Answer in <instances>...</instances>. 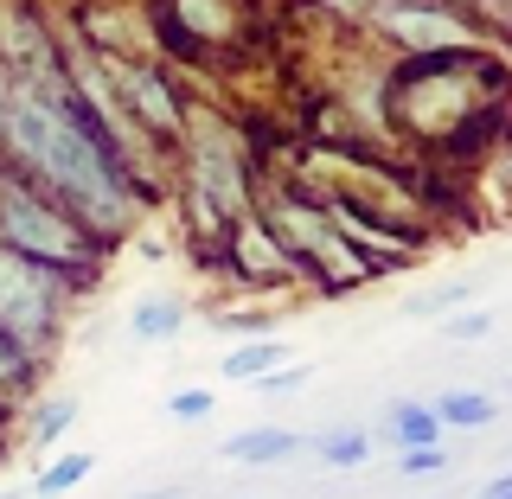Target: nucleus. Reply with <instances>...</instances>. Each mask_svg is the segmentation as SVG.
I'll return each instance as SVG.
<instances>
[{"label":"nucleus","instance_id":"17","mask_svg":"<svg viewBox=\"0 0 512 499\" xmlns=\"http://www.w3.org/2000/svg\"><path fill=\"white\" fill-rule=\"evenodd\" d=\"M455 7L468 13V20H474L480 32H487V39L500 45V52L512 45V0H455Z\"/></svg>","mask_w":512,"mask_h":499},{"label":"nucleus","instance_id":"3","mask_svg":"<svg viewBox=\"0 0 512 499\" xmlns=\"http://www.w3.org/2000/svg\"><path fill=\"white\" fill-rule=\"evenodd\" d=\"M0 250L26 256V263H45L52 276H64L71 288H90L96 269H103V244L77 224L52 192H39L32 180L0 160Z\"/></svg>","mask_w":512,"mask_h":499},{"label":"nucleus","instance_id":"20","mask_svg":"<svg viewBox=\"0 0 512 499\" xmlns=\"http://www.w3.org/2000/svg\"><path fill=\"white\" fill-rule=\"evenodd\" d=\"M397 468H404L410 480H423V474H442L448 455H442V442H429V448H397Z\"/></svg>","mask_w":512,"mask_h":499},{"label":"nucleus","instance_id":"2","mask_svg":"<svg viewBox=\"0 0 512 499\" xmlns=\"http://www.w3.org/2000/svg\"><path fill=\"white\" fill-rule=\"evenodd\" d=\"M384 135L410 141L416 154L461 160V148L480 154V141L500 135L512 103V64L493 45L474 52H410L384 71Z\"/></svg>","mask_w":512,"mask_h":499},{"label":"nucleus","instance_id":"26","mask_svg":"<svg viewBox=\"0 0 512 499\" xmlns=\"http://www.w3.org/2000/svg\"><path fill=\"white\" fill-rule=\"evenodd\" d=\"M7 436H13V410L0 404V461H7Z\"/></svg>","mask_w":512,"mask_h":499},{"label":"nucleus","instance_id":"10","mask_svg":"<svg viewBox=\"0 0 512 499\" xmlns=\"http://www.w3.org/2000/svg\"><path fill=\"white\" fill-rule=\"evenodd\" d=\"M282 365H288V346L269 333V340H237V346L218 359V378H224V384H263L269 372H282Z\"/></svg>","mask_w":512,"mask_h":499},{"label":"nucleus","instance_id":"6","mask_svg":"<svg viewBox=\"0 0 512 499\" xmlns=\"http://www.w3.org/2000/svg\"><path fill=\"white\" fill-rule=\"evenodd\" d=\"M96 58H103V71H109V84H116V103L128 109V122H135L160 154H180L192 103L173 90V77L160 71L154 58H116V52H96Z\"/></svg>","mask_w":512,"mask_h":499},{"label":"nucleus","instance_id":"15","mask_svg":"<svg viewBox=\"0 0 512 499\" xmlns=\"http://www.w3.org/2000/svg\"><path fill=\"white\" fill-rule=\"evenodd\" d=\"M384 436H391L397 448H429V442H442L448 429L436 423V410H429V404H410V397H404V404H391V423H384Z\"/></svg>","mask_w":512,"mask_h":499},{"label":"nucleus","instance_id":"11","mask_svg":"<svg viewBox=\"0 0 512 499\" xmlns=\"http://www.w3.org/2000/svg\"><path fill=\"white\" fill-rule=\"evenodd\" d=\"M429 410H436V423L448 429V436H468V429H493V423H500V404H493L487 391H474V384H455V391H442Z\"/></svg>","mask_w":512,"mask_h":499},{"label":"nucleus","instance_id":"21","mask_svg":"<svg viewBox=\"0 0 512 499\" xmlns=\"http://www.w3.org/2000/svg\"><path fill=\"white\" fill-rule=\"evenodd\" d=\"M442 327H448V340H487V333H493V314H487V308H468V314L455 308Z\"/></svg>","mask_w":512,"mask_h":499},{"label":"nucleus","instance_id":"28","mask_svg":"<svg viewBox=\"0 0 512 499\" xmlns=\"http://www.w3.org/2000/svg\"><path fill=\"white\" fill-rule=\"evenodd\" d=\"M135 499H167V493H135Z\"/></svg>","mask_w":512,"mask_h":499},{"label":"nucleus","instance_id":"16","mask_svg":"<svg viewBox=\"0 0 512 499\" xmlns=\"http://www.w3.org/2000/svg\"><path fill=\"white\" fill-rule=\"evenodd\" d=\"M314 455L327 461V468H365V461H372V429H359V423L327 429V436L314 442Z\"/></svg>","mask_w":512,"mask_h":499},{"label":"nucleus","instance_id":"9","mask_svg":"<svg viewBox=\"0 0 512 499\" xmlns=\"http://www.w3.org/2000/svg\"><path fill=\"white\" fill-rule=\"evenodd\" d=\"M218 455L237 461V468H276V461L301 455V436L282 429V423H250V429H237V436H224Z\"/></svg>","mask_w":512,"mask_h":499},{"label":"nucleus","instance_id":"23","mask_svg":"<svg viewBox=\"0 0 512 499\" xmlns=\"http://www.w3.org/2000/svg\"><path fill=\"white\" fill-rule=\"evenodd\" d=\"M314 7H327V13H340V20H359V26H365V20L384 7V0H314Z\"/></svg>","mask_w":512,"mask_h":499},{"label":"nucleus","instance_id":"1","mask_svg":"<svg viewBox=\"0 0 512 499\" xmlns=\"http://www.w3.org/2000/svg\"><path fill=\"white\" fill-rule=\"evenodd\" d=\"M0 160L39 192H52L103 250L122 244L154 205L135 186V173L109 154V141L84 122V109L71 103V90L58 77H20L13 84L7 122H0Z\"/></svg>","mask_w":512,"mask_h":499},{"label":"nucleus","instance_id":"14","mask_svg":"<svg viewBox=\"0 0 512 499\" xmlns=\"http://www.w3.org/2000/svg\"><path fill=\"white\" fill-rule=\"evenodd\" d=\"M128 327H135V340H180V327H186V301H173V295H148V301H135Z\"/></svg>","mask_w":512,"mask_h":499},{"label":"nucleus","instance_id":"13","mask_svg":"<svg viewBox=\"0 0 512 499\" xmlns=\"http://www.w3.org/2000/svg\"><path fill=\"white\" fill-rule=\"evenodd\" d=\"M90 474H96V455H90V448H64V455H52V461L39 468L32 493H39V499H64V493H77V487H84Z\"/></svg>","mask_w":512,"mask_h":499},{"label":"nucleus","instance_id":"4","mask_svg":"<svg viewBox=\"0 0 512 499\" xmlns=\"http://www.w3.org/2000/svg\"><path fill=\"white\" fill-rule=\"evenodd\" d=\"M256 212H263V224L276 231V244L295 256L301 282H308L314 295H346V288L378 282L372 263H365V256L346 244V231L333 224V212H327L320 199H308V192L288 180V173H276V180L263 186Z\"/></svg>","mask_w":512,"mask_h":499},{"label":"nucleus","instance_id":"5","mask_svg":"<svg viewBox=\"0 0 512 499\" xmlns=\"http://www.w3.org/2000/svg\"><path fill=\"white\" fill-rule=\"evenodd\" d=\"M71 295H77V288L64 282V276H52L45 263H26V256L0 250V333H13L26 352L52 359Z\"/></svg>","mask_w":512,"mask_h":499},{"label":"nucleus","instance_id":"24","mask_svg":"<svg viewBox=\"0 0 512 499\" xmlns=\"http://www.w3.org/2000/svg\"><path fill=\"white\" fill-rule=\"evenodd\" d=\"M13 84H20V77L7 71V64H0V122H7V103H13Z\"/></svg>","mask_w":512,"mask_h":499},{"label":"nucleus","instance_id":"27","mask_svg":"<svg viewBox=\"0 0 512 499\" xmlns=\"http://www.w3.org/2000/svg\"><path fill=\"white\" fill-rule=\"evenodd\" d=\"M0 499H26V493H20V487H7V493H0Z\"/></svg>","mask_w":512,"mask_h":499},{"label":"nucleus","instance_id":"18","mask_svg":"<svg viewBox=\"0 0 512 499\" xmlns=\"http://www.w3.org/2000/svg\"><path fill=\"white\" fill-rule=\"evenodd\" d=\"M71 423H77V404H71V397H52V404L32 416V448H52Z\"/></svg>","mask_w":512,"mask_h":499},{"label":"nucleus","instance_id":"7","mask_svg":"<svg viewBox=\"0 0 512 499\" xmlns=\"http://www.w3.org/2000/svg\"><path fill=\"white\" fill-rule=\"evenodd\" d=\"M365 26L384 32V39L397 45V58H410V52H474V45H493L487 32L455 7V0H384ZM493 52H500V45H493Z\"/></svg>","mask_w":512,"mask_h":499},{"label":"nucleus","instance_id":"8","mask_svg":"<svg viewBox=\"0 0 512 499\" xmlns=\"http://www.w3.org/2000/svg\"><path fill=\"white\" fill-rule=\"evenodd\" d=\"M218 269H224L231 282L256 288V295H276V288H308V282H301V269H295V256H288V250L276 244V231L263 224V212H244V218L231 224Z\"/></svg>","mask_w":512,"mask_h":499},{"label":"nucleus","instance_id":"25","mask_svg":"<svg viewBox=\"0 0 512 499\" xmlns=\"http://www.w3.org/2000/svg\"><path fill=\"white\" fill-rule=\"evenodd\" d=\"M480 499H512V474H500V480H487V487H480Z\"/></svg>","mask_w":512,"mask_h":499},{"label":"nucleus","instance_id":"12","mask_svg":"<svg viewBox=\"0 0 512 499\" xmlns=\"http://www.w3.org/2000/svg\"><path fill=\"white\" fill-rule=\"evenodd\" d=\"M39 378H45V359H39V352H26L13 333H0V404L20 410L26 397L39 391Z\"/></svg>","mask_w":512,"mask_h":499},{"label":"nucleus","instance_id":"22","mask_svg":"<svg viewBox=\"0 0 512 499\" xmlns=\"http://www.w3.org/2000/svg\"><path fill=\"white\" fill-rule=\"evenodd\" d=\"M455 301H468V288H436L429 301H410V320H448Z\"/></svg>","mask_w":512,"mask_h":499},{"label":"nucleus","instance_id":"19","mask_svg":"<svg viewBox=\"0 0 512 499\" xmlns=\"http://www.w3.org/2000/svg\"><path fill=\"white\" fill-rule=\"evenodd\" d=\"M212 410H218V397L205 391V384H186V391L167 397V416H173V423H205Z\"/></svg>","mask_w":512,"mask_h":499}]
</instances>
